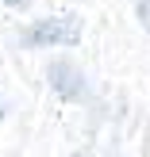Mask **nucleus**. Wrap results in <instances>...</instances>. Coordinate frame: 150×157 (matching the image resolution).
Wrapping results in <instances>:
<instances>
[{
	"label": "nucleus",
	"mask_w": 150,
	"mask_h": 157,
	"mask_svg": "<svg viewBox=\"0 0 150 157\" xmlns=\"http://www.w3.org/2000/svg\"><path fill=\"white\" fill-rule=\"evenodd\" d=\"M8 8H27V0H4Z\"/></svg>",
	"instance_id": "4"
},
{
	"label": "nucleus",
	"mask_w": 150,
	"mask_h": 157,
	"mask_svg": "<svg viewBox=\"0 0 150 157\" xmlns=\"http://www.w3.org/2000/svg\"><path fill=\"white\" fill-rule=\"evenodd\" d=\"M46 81H50V88L58 92L62 100H85V96H89L81 69H77V65H69V61H62V58L46 65Z\"/></svg>",
	"instance_id": "2"
},
{
	"label": "nucleus",
	"mask_w": 150,
	"mask_h": 157,
	"mask_svg": "<svg viewBox=\"0 0 150 157\" xmlns=\"http://www.w3.org/2000/svg\"><path fill=\"white\" fill-rule=\"evenodd\" d=\"M77 38H81V19L77 15H46V19H35L23 31L19 42L27 50H35V46H73Z\"/></svg>",
	"instance_id": "1"
},
{
	"label": "nucleus",
	"mask_w": 150,
	"mask_h": 157,
	"mask_svg": "<svg viewBox=\"0 0 150 157\" xmlns=\"http://www.w3.org/2000/svg\"><path fill=\"white\" fill-rule=\"evenodd\" d=\"M135 15H139V23H143L146 35H150V0H135Z\"/></svg>",
	"instance_id": "3"
},
{
	"label": "nucleus",
	"mask_w": 150,
	"mask_h": 157,
	"mask_svg": "<svg viewBox=\"0 0 150 157\" xmlns=\"http://www.w3.org/2000/svg\"><path fill=\"white\" fill-rule=\"evenodd\" d=\"M0 119H4V107H0Z\"/></svg>",
	"instance_id": "5"
}]
</instances>
